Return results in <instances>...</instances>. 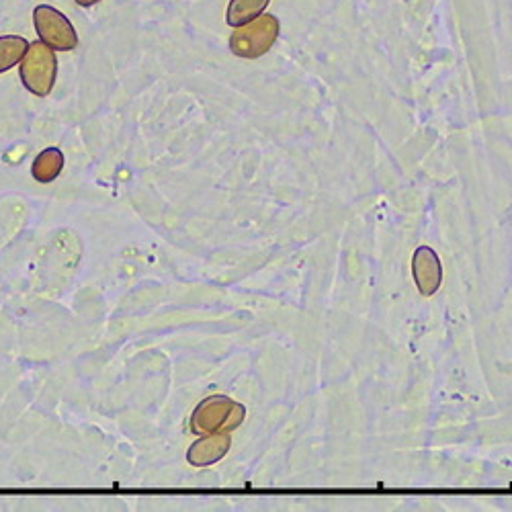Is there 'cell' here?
<instances>
[{
    "label": "cell",
    "instance_id": "obj_4",
    "mask_svg": "<svg viewBox=\"0 0 512 512\" xmlns=\"http://www.w3.org/2000/svg\"><path fill=\"white\" fill-rule=\"evenodd\" d=\"M33 25L39 39L56 52H70L78 46V33L70 19L50 5H39L33 11Z\"/></svg>",
    "mask_w": 512,
    "mask_h": 512
},
{
    "label": "cell",
    "instance_id": "obj_2",
    "mask_svg": "<svg viewBox=\"0 0 512 512\" xmlns=\"http://www.w3.org/2000/svg\"><path fill=\"white\" fill-rule=\"evenodd\" d=\"M279 29V19L275 15L263 13L246 25L234 27V33L230 35V50L234 56L244 60L261 58L275 46Z\"/></svg>",
    "mask_w": 512,
    "mask_h": 512
},
{
    "label": "cell",
    "instance_id": "obj_6",
    "mask_svg": "<svg viewBox=\"0 0 512 512\" xmlns=\"http://www.w3.org/2000/svg\"><path fill=\"white\" fill-rule=\"evenodd\" d=\"M232 447V435L230 433H211L203 435L199 441H195L187 451V461L193 467H209L218 463L228 455Z\"/></svg>",
    "mask_w": 512,
    "mask_h": 512
},
{
    "label": "cell",
    "instance_id": "obj_1",
    "mask_svg": "<svg viewBox=\"0 0 512 512\" xmlns=\"http://www.w3.org/2000/svg\"><path fill=\"white\" fill-rule=\"evenodd\" d=\"M246 418V408L228 396H209L191 414L189 429L203 437L211 433H232Z\"/></svg>",
    "mask_w": 512,
    "mask_h": 512
},
{
    "label": "cell",
    "instance_id": "obj_8",
    "mask_svg": "<svg viewBox=\"0 0 512 512\" xmlns=\"http://www.w3.org/2000/svg\"><path fill=\"white\" fill-rule=\"evenodd\" d=\"M271 0H230L226 21L230 27H240L261 17Z\"/></svg>",
    "mask_w": 512,
    "mask_h": 512
},
{
    "label": "cell",
    "instance_id": "obj_5",
    "mask_svg": "<svg viewBox=\"0 0 512 512\" xmlns=\"http://www.w3.org/2000/svg\"><path fill=\"white\" fill-rule=\"evenodd\" d=\"M412 277L424 297L435 295L443 285V265L431 246H418L412 256Z\"/></svg>",
    "mask_w": 512,
    "mask_h": 512
},
{
    "label": "cell",
    "instance_id": "obj_10",
    "mask_svg": "<svg viewBox=\"0 0 512 512\" xmlns=\"http://www.w3.org/2000/svg\"><path fill=\"white\" fill-rule=\"evenodd\" d=\"M76 3H78L80 7H93V5L99 3V0H76Z\"/></svg>",
    "mask_w": 512,
    "mask_h": 512
},
{
    "label": "cell",
    "instance_id": "obj_9",
    "mask_svg": "<svg viewBox=\"0 0 512 512\" xmlns=\"http://www.w3.org/2000/svg\"><path fill=\"white\" fill-rule=\"evenodd\" d=\"M29 50V41L21 35H3L0 37V74L21 64Z\"/></svg>",
    "mask_w": 512,
    "mask_h": 512
},
{
    "label": "cell",
    "instance_id": "obj_7",
    "mask_svg": "<svg viewBox=\"0 0 512 512\" xmlns=\"http://www.w3.org/2000/svg\"><path fill=\"white\" fill-rule=\"evenodd\" d=\"M64 168V154L58 148H46L41 154H37V158L33 160L31 166V175L35 181L39 183H52L60 177Z\"/></svg>",
    "mask_w": 512,
    "mask_h": 512
},
{
    "label": "cell",
    "instance_id": "obj_3",
    "mask_svg": "<svg viewBox=\"0 0 512 512\" xmlns=\"http://www.w3.org/2000/svg\"><path fill=\"white\" fill-rule=\"evenodd\" d=\"M58 58L56 50L44 41H33L25 58L21 60V82L25 89L37 97H48L56 84Z\"/></svg>",
    "mask_w": 512,
    "mask_h": 512
}]
</instances>
